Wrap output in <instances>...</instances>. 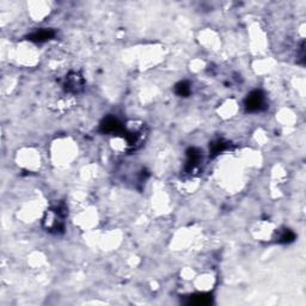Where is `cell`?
Wrapping results in <instances>:
<instances>
[{
    "label": "cell",
    "mask_w": 306,
    "mask_h": 306,
    "mask_svg": "<svg viewBox=\"0 0 306 306\" xmlns=\"http://www.w3.org/2000/svg\"><path fill=\"white\" fill-rule=\"evenodd\" d=\"M66 217H67V211H66L65 204H57L52 206L44 213L43 220H42L44 230L53 235L62 233L65 230Z\"/></svg>",
    "instance_id": "1"
},
{
    "label": "cell",
    "mask_w": 306,
    "mask_h": 306,
    "mask_svg": "<svg viewBox=\"0 0 306 306\" xmlns=\"http://www.w3.org/2000/svg\"><path fill=\"white\" fill-rule=\"evenodd\" d=\"M245 109L250 113H257V111L265 109V96L260 90H254L250 92L245 98Z\"/></svg>",
    "instance_id": "2"
},
{
    "label": "cell",
    "mask_w": 306,
    "mask_h": 306,
    "mask_svg": "<svg viewBox=\"0 0 306 306\" xmlns=\"http://www.w3.org/2000/svg\"><path fill=\"white\" fill-rule=\"evenodd\" d=\"M84 78L79 72H71L66 76L63 82V87L67 92L71 94H79L84 89Z\"/></svg>",
    "instance_id": "3"
},
{
    "label": "cell",
    "mask_w": 306,
    "mask_h": 306,
    "mask_svg": "<svg viewBox=\"0 0 306 306\" xmlns=\"http://www.w3.org/2000/svg\"><path fill=\"white\" fill-rule=\"evenodd\" d=\"M100 130L103 134H119L123 132V127L118 119L114 116H108L101 122Z\"/></svg>",
    "instance_id": "4"
},
{
    "label": "cell",
    "mask_w": 306,
    "mask_h": 306,
    "mask_svg": "<svg viewBox=\"0 0 306 306\" xmlns=\"http://www.w3.org/2000/svg\"><path fill=\"white\" fill-rule=\"evenodd\" d=\"M202 159L200 150L195 147L189 148L187 151V164H185V171L191 172L199 166Z\"/></svg>",
    "instance_id": "5"
},
{
    "label": "cell",
    "mask_w": 306,
    "mask_h": 306,
    "mask_svg": "<svg viewBox=\"0 0 306 306\" xmlns=\"http://www.w3.org/2000/svg\"><path fill=\"white\" fill-rule=\"evenodd\" d=\"M55 36V31L52 29H40V30L34 31L30 35L26 36V39L31 42H35V43H42V42H46L52 40Z\"/></svg>",
    "instance_id": "6"
},
{
    "label": "cell",
    "mask_w": 306,
    "mask_h": 306,
    "mask_svg": "<svg viewBox=\"0 0 306 306\" xmlns=\"http://www.w3.org/2000/svg\"><path fill=\"white\" fill-rule=\"evenodd\" d=\"M213 298L211 294L207 293H199V294H193L189 297L188 304L191 305H198V306H204V305H209L212 303Z\"/></svg>",
    "instance_id": "7"
},
{
    "label": "cell",
    "mask_w": 306,
    "mask_h": 306,
    "mask_svg": "<svg viewBox=\"0 0 306 306\" xmlns=\"http://www.w3.org/2000/svg\"><path fill=\"white\" fill-rule=\"evenodd\" d=\"M226 148H227V143L224 142V140H217V142L212 143L211 146H209V150H211V154L213 157L224 152Z\"/></svg>",
    "instance_id": "8"
},
{
    "label": "cell",
    "mask_w": 306,
    "mask_h": 306,
    "mask_svg": "<svg viewBox=\"0 0 306 306\" xmlns=\"http://www.w3.org/2000/svg\"><path fill=\"white\" fill-rule=\"evenodd\" d=\"M190 84L188 82H180L178 84L175 86V92L181 97H188L190 95Z\"/></svg>",
    "instance_id": "9"
},
{
    "label": "cell",
    "mask_w": 306,
    "mask_h": 306,
    "mask_svg": "<svg viewBox=\"0 0 306 306\" xmlns=\"http://www.w3.org/2000/svg\"><path fill=\"white\" fill-rule=\"evenodd\" d=\"M295 235L293 231L291 230H285L283 233H281L280 237H279V243L281 244H289L292 242H294Z\"/></svg>",
    "instance_id": "10"
}]
</instances>
